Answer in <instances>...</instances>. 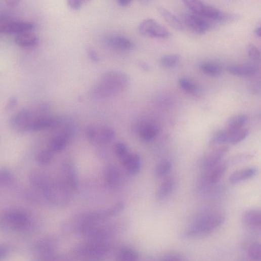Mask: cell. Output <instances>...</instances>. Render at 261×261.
Listing matches in <instances>:
<instances>
[{"instance_id":"obj_1","label":"cell","mask_w":261,"mask_h":261,"mask_svg":"<svg viewBox=\"0 0 261 261\" xmlns=\"http://www.w3.org/2000/svg\"><path fill=\"white\" fill-rule=\"evenodd\" d=\"M129 83V77L125 73L115 70L108 71L96 82L91 91V95L98 100L111 98L122 93Z\"/></svg>"},{"instance_id":"obj_2","label":"cell","mask_w":261,"mask_h":261,"mask_svg":"<svg viewBox=\"0 0 261 261\" xmlns=\"http://www.w3.org/2000/svg\"><path fill=\"white\" fill-rule=\"evenodd\" d=\"M109 250L107 241L88 239L77 246L72 255L75 261H103Z\"/></svg>"},{"instance_id":"obj_3","label":"cell","mask_w":261,"mask_h":261,"mask_svg":"<svg viewBox=\"0 0 261 261\" xmlns=\"http://www.w3.org/2000/svg\"><path fill=\"white\" fill-rule=\"evenodd\" d=\"M225 217L221 213L203 216L195 221L183 234L188 238H201L209 236L225 222Z\"/></svg>"},{"instance_id":"obj_4","label":"cell","mask_w":261,"mask_h":261,"mask_svg":"<svg viewBox=\"0 0 261 261\" xmlns=\"http://www.w3.org/2000/svg\"><path fill=\"white\" fill-rule=\"evenodd\" d=\"M33 225L30 216L19 209H10L0 214V228L18 232H24Z\"/></svg>"},{"instance_id":"obj_5","label":"cell","mask_w":261,"mask_h":261,"mask_svg":"<svg viewBox=\"0 0 261 261\" xmlns=\"http://www.w3.org/2000/svg\"><path fill=\"white\" fill-rule=\"evenodd\" d=\"M184 3L192 13L199 16L206 20L224 22L232 20L234 17L230 14L222 12L215 7L206 5L197 0H186Z\"/></svg>"},{"instance_id":"obj_6","label":"cell","mask_w":261,"mask_h":261,"mask_svg":"<svg viewBox=\"0 0 261 261\" xmlns=\"http://www.w3.org/2000/svg\"><path fill=\"white\" fill-rule=\"evenodd\" d=\"M86 137L92 144L105 145L111 143L115 138V133L110 126L93 124L89 126L86 130Z\"/></svg>"},{"instance_id":"obj_7","label":"cell","mask_w":261,"mask_h":261,"mask_svg":"<svg viewBox=\"0 0 261 261\" xmlns=\"http://www.w3.org/2000/svg\"><path fill=\"white\" fill-rule=\"evenodd\" d=\"M139 30L142 35L154 38L164 39L170 35L165 27L152 19H147L141 22Z\"/></svg>"},{"instance_id":"obj_8","label":"cell","mask_w":261,"mask_h":261,"mask_svg":"<svg viewBox=\"0 0 261 261\" xmlns=\"http://www.w3.org/2000/svg\"><path fill=\"white\" fill-rule=\"evenodd\" d=\"M35 116L30 110L24 109L12 117L10 124L11 127L18 133H27L29 132V127Z\"/></svg>"},{"instance_id":"obj_9","label":"cell","mask_w":261,"mask_h":261,"mask_svg":"<svg viewBox=\"0 0 261 261\" xmlns=\"http://www.w3.org/2000/svg\"><path fill=\"white\" fill-rule=\"evenodd\" d=\"M184 25L195 33H205L210 26L209 22L204 18L194 14L188 13L184 16Z\"/></svg>"},{"instance_id":"obj_10","label":"cell","mask_w":261,"mask_h":261,"mask_svg":"<svg viewBox=\"0 0 261 261\" xmlns=\"http://www.w3.org/2000/svg\"><path fill=\"white\" fill-rule=\"evenodd\" d=\"M62 122V119L58 117H53L41 115L35 116L29 127V132H38V130L55 127Z\"/></svg>"},{"instance_id":"obj_11","label":"cell","mask_w":261,"mask_h":261,"mask_svg":"<svg viewBox=\"0 0 261 261\" xmlns=\"http://www.w3.org/2000/svg\"><path fill=\"white\" fill-rule=\"evenodd\" d=\"M35 25L28 22H10L0 26V32L7 35H16L27 32H31Z\"/></svg>"},{"instance_id":"obj_12","label":"cell","mask_w":261,"mask_h":261,"mask_svg":"<svg viewBox=\"0 0 261 261\" xmlns=\"http://www.w3.org/2000/svg\"><path fill=\"white\" fill-rule=\"evenodd\" d=\"M58 244V240L56 237L52 235L44 237L33 245V255L56 251Z\"/></svg>"},{"instance_id":"obj_13","label":"cell","mask_w":261,"mask_h":261,"mask_svg":"<svg viewBox=\"0 0 261 261\" xmlns=\"http://www.w3.org/2000/svg\"><path fill=\"white\" fill-rule=\"evenodd\" d=\"M63 183L70 190H76L78 181L75 167L70 161L64 163L62 166Z\"/></svg>"},{"instance_id":"obj_14","label":"cell","mask_w":261,"mask_h":261,"mask_svg":"<svg viewBox=\"0 0 261 261\" xmlns=\"http://www.w3.org/2000/svg\"><path fill=\"white\" fill-rule=\"evenodd\" d=\"M229 151V147L227 146L220 147L210 153L203 161L204 166L209 169L218 165Z\"/></svg>"},{"instance_id":"obj_15","label":"cell","mask_w":261,"mask_h":261,"mask_svg":"<svg viewBox=\"0 0 261 261\" xmlns=\"http://www.w3.org/2000/svg\"><path fill=\"white\" fill-rule=\"evenodd\" d=\"M232 75L240 77H251L257 74V68L252 64L232 65L227 68Z\"/></svg>"},{"instance_id":"obj_16","label":"cell","mask_w":261,"mask_h":261,"mask_svg":"<svg viewBox=\"0 0 261 261\" xmlns=\"http://www.w3.org/2000/svg\"><path fill=\"white\" fill-rule=\"evenodd\" d=\"M106 45L110 48L120 51H128L134 48V44L127 38L120 35H113L106 40Z\"/></svg>"},{"instance_id":"obj_17","label":"cell","mask_w":261,"mask_h":261,"mask_svg":"<svg viewBox=\"0 0 261 261\" xmlns=\"http://www.w3.org/2000/svg\"><path fill=\"white\" fill-rule=\"evenodd\" d=\"M245 227L251 230H259L261 226V213L257 209H251L244 212L242 219Z\"/></svg>"},{"instance_id":"obj_18","label":"cell","mask_w":261,"mask_h":261,"mask_svg":"<svg viewBox=\"0 0 261 261\" xmlns=\"http://www.w3.org/2000/svg\"><path fill=\"white\" fill-rule=\"evenodd\" d=\"M120 161L130 175H137L141 170L142 161L140 155L137 154L129 153Z\"/></svg>"},{"instance_id":"obj_19","label":"cell","mask_w":261,"mask_h":261,"mask_svg":"<svg viewBox=\"0 0 261 261\" xmlns=\"http://www.w3.org/2000/svg\"><path fill=\"white\" fill-rule=\"evenodd\" d=\"M71 136V130L69 128L65 130L52 140L50 149L53 152H60L67 147Z\"/></svg>"},{"instance_id":"obj_20","label":"cell","mask_w":261,"mask_h":261,"mask_svg":"<svg viewBox=\"0 0 261 261\" xmlns=\"http://www.w3.org/2000/svg\"><path fill=\"white\" fill-rule=\"evenodd\" d=\"M159 126L153 121L144 123L139 129V136L145 142H150L154 140L159 133Z\"/></svg>"},{"instance_id":"obj_21","label":"cell","mask_w":261,"mask_h":261,"mask_svg":"<svg viewBox=\"0 0 261 261\" xmlns=\"http://www.w3.org/2000/svg\"><path fill=\"white\" fill-rule=\"evenodd\" d=\"M15 42L20 47L29 49L35 47L38 44L39 39L34 33L27 32L16 35Z\"/></svg>"},{"instance_id":"obj_22","label":"cell","mask_w":261,"mask_h":261,"mask_svg":"<svg viewBox=\"0 0 261 261\" xmlns=\"http://www.w3.org/2000/svg\"><path fill=\"white\" fill-rule=\"evenodd\" d=\"M158 10L162 17L173 29L178 31H182L184 29L185 26L182 20L173 13L162 7H159Z\"/></svg>"},{"instance_id":"obj_23","label":"cell","mask_w":261,"mask_h":261,"mask_svg":"<svg viewBox=\"0 0 261 261\" xmlns=\"http://www.w3.org/2000/svg\"><path fill=\"white\" fill-rule=\"evenodd\" d=\"M257 173L255 168L247 167L237 170L230 177L229 181L233 184H236L254 177Z\"/></svg>"},{"instance_id":"obj_24","label":"cell","mask_w":261,"mask_h":261,"mask_svg":"<svg viewBox=\"0 0 261 261\" xmlns=\"http://www.w3.org/2000/svg\"><path fill=\"white\" fill-rule=\"evenodd\" d=\"M227 170V164L220 163L209 169L206 175V180L210 184H215L222 179Z\"/></svg>"},{"instance_id":"obj_25","label":"cell","mask_w":261,"mask_h":261,"mask_svg":"<svg viewBox=\"0 0 261 261\" xmlns=\"http://www.w3.org/2000/svg\"><path fill=\"white\" fill-rule=\"evenodd\" d=\"M175 187V181L172 178L165 179L159 187L157 192V198L163 200L172 193Z\"/></svg>"},{"instance_id":"obj_26","label":"cell","mask_w":261,"mask_h":261,"mask_svg":"<svg viewBox=\"0 0 261 261\" xmlns=\"http://www.w3.org/2000/svg\"><path fill=\"white\" fill-rule=\"evenodd\" d=\"M103 175L105 182L110 186H115L120 182V173L113 165L106 166L104 170Z\"/></svg>"},{"instance_id":"obj_27","label":"cell","mask_w":261,"mask_h":261,"mask_svg":"<svg viewBox=\"0 0 261 261\" xmlns=\"http://www.w3.org/2000/svg\"><path fill=\"white\" fill-rule=\"evenodd\" d=\"M139 254L132 248L123 247L120 248L116 256V261H138Z\"/></svg>"},{"instance_id":"obj_28","label":"cell","mask_w":261,"mask_h":261,"mask_svg":"<svg viewBox=\"0 0 261 261\" xmlns=\"http://www.w3.org/2000/svg\"><path fill=\"white\" fill-rule=\"evenodd\" d=\"M200 69L203 74L210 77H219L223 73V70L220 65L211 62L201 63Z\"/></svg>"},{"instance_id":"obj_29","label":"cell","mask_w":261,"mask_h":261,"mask_svg":"<svg viewBox=\"0 0 261 261\" xmlns=\"http://www.w3.org/2000/svg\"><path fill=\"white\" fill-rule=\"evenodd\" d=\"M247 117L243 114L235 115L231 118L228 122L227 130L229 132L234 133L242 128L246 123Z\"/></svg>"},{"instance_id":"obj_30","label":"cell","mask_w":261,"mask_h":261,"mask_svg":"<svg viewBox=\"0 0 261 261\" xmlns=\"http://www.w3.org/2000/svg\"><path fill=\"white\" fill-rule=\"evenodd\" d=\"M245 261H261V247L258 242L250 244L247 250Z\"/></svg>"},{"instance_id":"obj_31","label":"cell","mask_w":261,"mask_h":261,"mask_svg":"<svg viewBox=\"0 0 261 261\" xmlns=\"http://www.w3.org/2000/svg\"><path fill=\"white\" fill-rule=\"evenodd\" d=\"M228 132L227 143L236 145L243 141L248 135L249 130L246 128H242L237 132L230 133Z\"/></svg>"},{"instance_id":"obj_32","label":"cell","mask_w":261,"mask_h":261,"mask_svg":"<svg viewBox=\"0 0 261 261\" xmlns=\"http://www.w3.org/2000/svg\"><path fill=\"white\" fill-rule=\"evenodd\" d=\"M181 60L178 54H170L163 56L160 59L162 66L165 68H172L176 66Z\"/></svg>"},{"instance_id":"obj_33","label":"cell","mask_w":261,"mask_h":261,"mask_svg":"<svg viewBox=\"0 0 261 261\" xmlns=\"http://www.w3.org/2000/svg\"><path fill=\"white\" fill-rule=\"evenodd\" d=\"M178 83L180 89L188 94L195 95L198 93L197 85L188 78H182L179 79Z\"/></svg>"},{"instance_id":"obj_34","label":"cell","mask_w":261,"mask_h":261,"mask_svg":"<svg viewBox=\"0 0 261 261\" xmlns=\"http://www.w3.org/2000/svg\"><path fill=\"white\" fill-rule=\"evenodd\" d=\"M53 153L50 149H45L41 151L36 156L37 163L41 165H48L53 158Z\"/></svg>"},{"instance_id":"obj_35","label":"cell","mask_w":261,"mask_h":261,"mask_svg":"<svg viewBox=\"0 0 261 261\" xmlns=\"http://www.w3.org/2000/svg\"><path fill=\"white\" fill-rule=\"evenodd\" d=\"M171 167V162L168 160H164L157 165L155 168V174L157 177H163L170 171Z\"/></svg>"},{"instance_id":"obj_36","label":"cell","mask_w":261,"mask_h":261,"mask_svg":"<svg viewBox=\"0 0 261 261\" xmlns=\"http://www.w3.org/2000/svg\"><path fill=\"white\" fill-rule=\"evenodd\" d=\"M114 151L120 161L129 153L127 147L122 143H117L116 144L114 147Z\"/></svg>"},{"instance_id":"obj_37","label":"cell","mask_w":261,"mask_h":261,"mask_svg":"<svg viewBox=\"0 0 261 261\" xmlns=\"http://www.w3.org/2000/svg\"><path fill=\"white\" fill-rule=\"evenodd\" d=\"M13 179V175L9 170L6 168L0 169V185L10 184Z\"/></svg>"},{"instance_id":"obj_38","label":"cell","mask_w":261,"mask_h":261,"mask_svg":"<svg viewBox=\"0 0 261 261\" xmlns=\"http://www.w3.org/2000/svg\"><path fill=\"white\" fill-rule=\"evenodd\" d=\"M247 52L250 58L254 61H257L260 58V52L257 48L253 44H249L247 47Z\"/></svg>"},{"instance_id":"obj_39","label":"cell","mask_w":261,"mask_h":261,"mask_svg":"<svg viewBox=\"0 0 261 261\" xmlns=\"http://www.w3.org/2000/svg\"><path fill=\"white\" fill-rule=\"evenodd\" d=\"M253 155L250 153L243 154L236 156L233 158L231 161V164H236L240 163L245 161H247L253 157Z\"/></svg>"},{"instance_id":"obj_40","label":"cell","mask_w":261,"mask_h":261,"mask_svg":"<svg viewBox=\"0 0 261 261\" xmlns=\"http://www.w3.org/2000/svg\"><path fill=\"white\" fill-rule=\"evenodd\" d=\"M160 261H184V258L180 254L172 253L164 255Z\"/></svg>"},{"instance_id":"obj_41","label":"cell","mask_w":261,"mask_h":261,"mask_svg":"<svg viewBox=\"0 0 261 261\" xmlns=\"http://www.w3.org/2000/svg\"><path fill=\"white\" fill-rule=\"evenodd\" d=\"M68 3V6L71 9L73 10H78L81 8L84 2L71 0V1H69Z\"/></svg>"},{"instance_id":"obj_42","label":"cell","mask_w":261,"mask_h":261,"mask_svg":"<svg viewBox=\"0 0 261 261\" xmlns=\"http://www.w3.org/2000/svg\"><path fill=\"white\" fill-rule=\"evenodd\" d=\"M9 253L8 248L5 245L0 244V261L4 260Z\"/></svg>"},{"instance_id":"obj_43","label":"cell","mask_w":261,"mask_h":261,"mask_svg":"<svg viewBox=\"0 0 261 261\" xmlns=\"http://www.w3.org/2000/svg\"><path fill=\"white\" fill-rule=\"evenodd\" d=\"M18 100L16 98L13 97L11 98L7 106V109L10 110L14 109L17 104Z\"/></svg>"},{"instance_id":"obj_44","label":"cell","mask_w":261,"mask_h":261,"mask_svg":"<svg viewBox=\"0 0 261 261\" xmlns=\"http://www.w3.org/2000/svg\"><path fill=\"white\" fill-rule=\"evenodd\" d=\"M89 55L92 60L94 61V62L99 61V57L94 50L91 49L89 51Z\"/></svg>"},{"instance_id":"obj_45","label":"cell","mask_w":261,"mask_h":261,"mask_svg":"<svg viewBox=\"0 0 261 261\" xmlns=\"http://www.w3.org/2000/svg\"><path fill=\"white\" fill-rule=\"evenodd\" d=\"M132 2L127 1V0H119L118 2V5L121 7H127L132 4Z\"/></svg>"},{"instance_id":"obj_46","label":"cell","mask_w":261,"mask_h":261,"mask_svg":"<svg viewBox=\"0 0 261 261\" xmlns=\"http://www.w3.org/2000/svg\"><path fill=\"white\" fill-rule=\"evenodd\" d=\"M141 68L146 71H149L150 70V65L146 62H142L140 64Z\"/></svg>"},{"instance_id":"obj_47","label":"cell","mask_w":261,"mask_h":261,"mask_svg":"<svg viewBox=\"0 0 261 261\" xmlns=\"http://www.w3.org/2000/svg\"><path fill=\"white\" fill-rule=\"evenodd\" d=\"M7 3L10 6L14 7L16 6L19 3V2L11 0V1H7Z\"/></svg>"},{"instance_id":"obj_48","label":"cell","mask_w":261,"mask_h":261,"mask_svg":"<svg viewBox=\"0 0 261 261\" xmlns=\"http://www.w3.org/2000/svg\"><path fill=\"white\" fill-rule=\"evenodd\" d=\"M255 35L258 37H260V27H258L254 31Z\"/></svg>"}]
</instances>
